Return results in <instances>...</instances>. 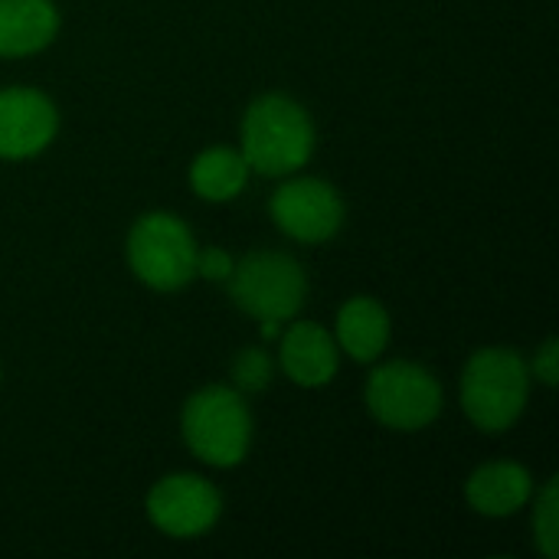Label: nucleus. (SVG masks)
Returning <instances> with one entry per match:
<instances>
[{"mask_svg": "<svg viewBox=\"0 0 559 559\" xmlns=\"http://www.w3.org/2000/svg\"><path fill=\"white\" fill-rule=\"evenodd\" d=\"M59 13L49 0H0V56H29L52 43Z\"/></svg>", "mask_w": 559, "mask_h": 559, "instance_id": "obj_12", "label": "nucleus"}, {"mask_svg": "<svg viewBox=\"0 0 559 559\" xmlns=\"http://www.w3.org/2000/svg\"><path fill=\"white\" fill-rule=\"evenodd\" d=\"M367 409L386 429L416 432L426 429L442 413V386L426 367L409 360H393L370 373Z\"/></svg>", "mask_w": 559, "mask_h": 559, "instance_id": "obj_6", "label": "nucleus"}, {"mask_svg": "<svg viewBox=\"0 0 559 559\" xmlns=\"http://www.w3.org/2000/svg\"><path fill=\"white\" fill-rule=\"evenodd\" d=\"M531 491H534V481H531L527 468L514 465V462L481 465L478 472H472V478L465 485L468 504L485 518L518 514L531 501Z\"/></svg>", "mask_w": 559, "mask_h": 559, "instance_id": "obj_11", "label": "nucleus"}, {"mask_svg": "<svg viewBox=\"0 0 559 559\" xmlns=\"http://www.w3.org/2000/svg\"><path fill=\"white\" fill-rule=\"evenodd\" d=\"M233 380H236V386L246 390V393L265 390L269 380H272V360H269V354L259 350V347L242 350V354L233 360Z\"/></svg>", "mask_w": 559, "mask_h": 559, "instance_id": "obj_16", "label": "nucleus"}, {"mask_svg": "<svg viewBox=\"0 0 559 559\" xmlns=\"http://www.w3.org/2000/svg\"><path fill=\"white\" fill-rule=\"evenodd\" d=\"M282 370L298 386H324L337 373V347L314 321H298L282 337Z\"/></svg>", "mask_w": 559, "mask_h": 559, "instance_id": "obj_10", "label": "nucleus"}, {"mask_svg": "<svg viewBox=\"0 0 559 559\" xmlns=\"http://www.w3.org/2000/svg\"><path fill=\"white\" fill-rule=\"evenodd\" d=\"M534 373L547 383V386H557L559 380V344L557 341H547L544 350L534 357Z\"/></svg>", "mask_w": 559, "mask_h": 559, "instance_id": "obj_18", "label": "nucleus"}, {"mask_svg": "<svg viewBox=\"0 0 559 559\" xmlns=\"http://www.w3.org/2000/svg\"><path fill=\"white\" fill-rule=\"evenodd\" d=\"M131 272L154 292H177L197 275V242L174 213H147L128 236Z\"/></svg>", "mask_w": 559, "mask_h": 559, "instance_id": "obj_4", "label": "nucleus"}, {"mask_svg": "<svg viewBox=\"0 0 559 559\" xmlns=\"http://www.w3.org/2000/svg\"><path fill=\"white\" fill-rule=\"evenodd\" d=\"M246 180H249V164H246L242 151H233V147H210L190 167L193 190L213 203H226V200L239 197Z\"/></svg>", "mask_w": 559, "mask_h": 559, "instance_id": "obj_14", "label": "nucleus"}, {"mask_svg": "<svg viewBox=\"0 0 559 559\" xmlns=\"http://www.w3.org/2000/svg\"><path fill=\"white\" fill-rule=\"evenodd\" d=\"M534 534H537V547L547 559L559 557V485L557 478H550L537 498V511H534Z\"/></svg>", "mask_w": 559, "mask_h": 559, "instance_id": "obj_15", "label": "nucleus"}, {"mask_svg": "<svg viewBox=\"0 0 559 559\" xmlns=\"http://www.w3.org/2000/svg\"><path fill=\"white\" fill-rule=\"evenodd\" d=\"M59 128L56 105L36 88H0V157L39 154Z\"/></svg>", "mask_w": 559, "mask_h": 559, "instance_id": "obj_9", "label": "nucleus"}, {"mask_svg": "<svg viewBox=\"0 0 559 559\" xmlns=\"http://www.w3.org/2000/svg\"><path fill=\"white\" fill-rule=\"evenodd\" d=\"M233 259L223 249H197V275L210 282H226L233 275Z\"/></svg>", "mask_w": 559, "mask_h": 559, "instance_id": "obj_17", "label": "nucleus"}, {"mask_svg": "<svg viewBox=\"0 0 559 559\" xmlns=\"http://www.w3.org/2000/svg\"><path fill=\"white\" fill-rule=\"evenodd\" d=\"M183 439L206 465H239L252 442V416L242 396L229 386H203L193 393L183 406Z\"/></svg>", "mask_w": 559, "mask_h": 559, "instance_id": "obj_3", "label": "nucleus"}, {"mask_svg": "<svg viewBox=\"0 0 559 559\" xmlns=\"http://www.w3.org/2000/svg\"><path fill=\"white\" fill-rule=\"evenodd\" d=\"M531 370L518 350L485 347L478 350L462 373V406L465 416L481 432L511 429L527 403Z\"/></svg>", "mask_w": 559, "mask_h": 559, "instance_id": "obj_2", "label": "nucleus"}, {"mask_svg": "<svg viewBox=\"0 0 559 559\" xmlns=\"http://www.w3.org/2000/svg\"><path fill=\"white\" fill-rule=\"evenodd\" d=\"M314 154V124L308 111L285 95H262L242 118V157L265 177H285Z\"/></svg>", "mask_w": 559, "mask_h": 559, "instance_id": "obj_1", "label": "nucleus"}, {"mask_svg": "<svg viewBox=\"0 0 559 559\" xmlns=\"http://www.w3.org/2000/svg\"><path fill=\"white\" fill-rule=\"evenodd\" d=\"M337 341L354 360L370 364L386 350L390 341V314L373 298H350L337 314Z\"/></svg>", "mask_w": 559, "mask_h": 559, "instance_id": "obj_13", "label": "nucleus"}, {"mask_svg": "<svg viewBox=\"0 0 559 559\" xmlns=\"http://www.w3.org/2000/svg\"><path fill=\"white\" fill-rule=\"evenodd\" d=\"M229 298L252 318L282 324L298 314L308 282L301 265L285 252H252L233 265Z\"/></svg>", "mask_w": 559, "mask_h": 559, "instance_id": "obj_5", "label": "nucleus"}, {"mask_svg": "<svg viewBox=\"0 0 559 559\" xmlns=\"http://www.w3.org/2000/svg\"><path fill=\"white\" fill-rule=\"evenodd\" d=\"M219 491L200 475L160 478L147 495V518L170 537H200L219 518Z\"/></svg>", "mask_w": 559, "mask_h": 559, "instance_id": "obj_8", "label": "nucleus"}, {"mask_svg": "<svg viewBox=\"0 0 559 559\" xmlns=\"http://www.w3.org/2000/svg\"><path fill=\"white\" fill-rule=\"evenodd\" d=\"M269 210L275 226L298 242H328L344 223L341 193L318 177H298L282 183Z\"/></svg>", "mask_w": 559, "mask_h": 559, "instance_id": "obj_7", "label": "nucleus"}]
</instances>
